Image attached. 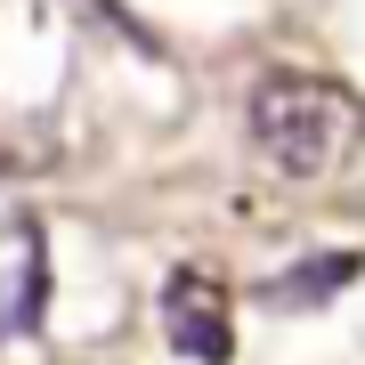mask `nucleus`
<instances>
[{"label": "nucleus", "instance_id": "obj_2", "mask_svg": "<svg viewBox=\"0 0 365 365\" xmlns=\"http://www.w3.org/2000/svg\"><path fill=\"white\" fill-rule=\"evenodd\" d=\"M163 341L187 365H227L235 357V300L211 268H170L163 276Z\"/></svg>", "mask_w": 365, "mask_h": 365}, {"label": "nucleus", "instance_id": "obj_1", "mask_svg": "<svg viewBox=\"0 0 365 365\" xmlns=\"http://www.w3.org/2000/svg\"><path fill=\"white\" fill-rule=\"evenodd\" d=\"M244 130L276 179H325V170L365 138V98L333 73H260L244 106Z\"/></svg>", "mask_w": 365, "mask_h": 365}, {"label": "nucleus", "instance_id": "obj_3", "mask_svg": "<svg viewBox=\"0 0 365 365\" xmlns=\"http://www.w3.org/2000/svg\"><path fill=\"white\" fill-rule=\"evenodd\" d=\"M49 317V235L41 220H16L9 235V268H0V341H25Z\"/></svg>", "mask_w": 365, "mask_h": 365}, {"label": "nucleus", "instance_id": "obj_4", "mask_svg": "<svg viewBox=\"0 0 365 365\" xmlns=\"http://www.w3.org/2000/svg\"><path fill=\"white\" fill-rule=\"evenodd\" d=\"M365 276V252H317V260H292L284 276H268L260 300L268 309H325V300H341Z\"/></svg>", "mask_w": 365, "mask_h": 365}]
</instances>
